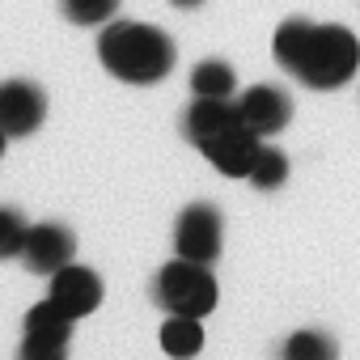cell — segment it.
Instances as JSON below:
<instances>
[{
	"label": "cell",
	"mask_w": 360,
	"mask_h": 360,
	"mask_svg": "<svg viewBox=\"0 0 360 360\" xmlns=\"http://www.w3.org/2000/svg\"><path fill=\"white\" fill-rule=\"evenodd\" d=\"M276 64L309 89H339L360 72V39L347 26H318L309 18H284L271 39Z\"/></svg>",
	"instance_id": "obj_1"
},
{
	"label": "cell",
	"mask_w": 360,
	"mask_h": 360,
	"mask_svg": "<svg viewBox=\"0 0 360 360\" xmlns=\"http://www.w3.org/2000/svg\"><path fill=\"white\" fill-rule=\"evenodd\" d=\"M98 60L102 68L123 81V85H157L174 72L178 64V47L165 30L148 26V22H106L98 34Z\"/></svg>",
	"instance_id": "obj_2"
},
{
	"label": "cell",
	"mask_w": 360,
	"mask_h": 360,
	"mask_svg": "<svg viewBox=\"0 0 360 360\" xmlns=\"http://www.w3.org/2000/svg\"><path fill=\"white\" fill-rule=\"evenodd\" d=\"M153 297L165 314H187V318H208L217 309V276L212 263H191V259H169L157 280H153Z\"/></svg>",
	"instance_id": "obj_3"
},
{
	"label": "cell",
	"mask_w": 360,
	"mask_h": 360,
	"mask_svg": "<svg viewBox=\"0 0 360 360\" xmlns=\"http://www.w3.org/2000/svg\"><path fill=\"white\" fill-rule=\"evenodd\" d=\"M225 242V217L217 204H187L178 212L174 225V255L178 259H191V263H217Z\"/></svg>",
	"instance_id": "obj_4"
},
{
	"label": "cell",
	"mask_w": 360,
	"mask_h": 360,
	"mask_svg": "<svg viewBox=\"0 0 360 360\" xmlns=\"http://www.w3.org/2000/svg\"><path fill=\"white\" fill-rule=\"evenodd\" d=\"M72 322L77 318L64 314L51 297L39 301V305H30L26 326H22V356H30V360H56V356H64L68 343H72Z\"/></svg>",
	"instance_id": "obj_5"
},
{
	"label": "cell",
	"mask_w": 360,
	"mask_h": 360,
	"mask_svg": "<svg viewBox=\"0 0 360 360\" xmlns=\"http://www.w3.org/2000/svg\"><path fill=\"white\" fill-rule=\"evenodd\" d=\"M47 119V94L34 81H0V127L9 131V140L18 136H34Z\"/></svg>",
	"instance_id": "obj_6"
},
{
	"label": "cell",
	"mask_w": 360,
	"mask_h": 360,
	"mask_svg": "<svg viewBox=\"0 0 360 360\" xmlns=\"http://www.w3.org/2000/svg\"><path fill=\"white\" fill-rule=\"evenodd\" d=\"M72 255H77L72 229L60 225V221H43V225H30V229H26V242H22V255H18V259H22L34 276H51V271H60L64 263H72Z\"/></svg>",
	"instance_id": "obj_7"
},
{
	"label": "cell",
	"mask_w": 360,
	"mask_h": 360,
	"mask_svg": "<svg viewBox=\"0 0 360 360\" xmlns=\"http://www.w3.org/2000/svg\"><path fill=\"white\" fill-rule=\"evenodd\" d=\"M102 276L94 271V267H85V263H64L60 271H51V288H47V297L64 309V314H72V318H85V314H94L98 305H102Z\"/></svg>",
	"instance_id": "obj_8"
},
{
	"label": "cell",
	"mask_w": 360,
	"mask_h": 360,
	"mask_svg": "<svg viewBox=\"0 0 360 360\" xmlns=\"http://www.w3.org/2000/svg\"><path fill=\"white\" fill-rule=\"evenodd\" d=\"M238 110H242L246 127L267 140V136H276V131L288 127V119H292V98H288L280 85H250V89L238 98Z\"/></svg>",
	"instance_id": "obj_9"
},
{
	"label": "cell",
	"mask_w": 360,
	"mask_h": 360,
	"mask_svg": "<svg viewBox=\"0 0 360 360\" xmlns=\"http://www.w3.org/2000/svg\"><path fill=\"white\" fill-rule=\"evenodd\" d=\"M259 148H263V136L259 131H250L246 123L242 127H233V131H225V136H217V140H208L200 153L225 174V178H246L250 174V165H255V157H259Z\"/></svg>",
	"instance_id": "obj_10"
},
{
	"label": "cell",
	"mask_w": 360,
	"mask_h": 360,
	"mask_svg": "<svg viewBox=\"0 0 360 360\" xmlns=\"http://www.w3.org/2000/svg\"><path fill=\"white\" fill-rule=\"evenodd\" d=\"M183 119H187V123H183L187 136H191L200 148H204L208 140H217V136H225V131H233V127L246 123L242 110H238V98H195Z\"/></svg>",
	"instance_id": "obj_11"
},
{
	"label": "cell",
	"mask_w": 360,
	"mask_h": 360,
	"mask_svg": "<svg viewBox=\"0 0 360 360\" xmlns=\"http://www.w3.org/2000/svg\"><path fill=\"white\" fill-rule=\"evenodd\" d=\"M204 318H187V314H169L161 322V352L165 356H200L204 352Z\"/></svg>",
	"instance_id": "obj_12"
},
{
	"label": "cell",
	"mask_w": 360,
	"mask_h": 360,
	"mask_svg": "<svg viewBox=\"0 0 360 360\" xmlns=\"http://www.w3.org/2000/svg\"><path fill=\"white\" fill-rule=\"evenodd\" d=\"M191 94L195 98H233L238 94V72L225 60H204L191 72Z\"/></svg>",
	"instance_id": "obj_13"
},
{
	"label": "cell",
	"mask_w": 360,
	"mask_h": 360,
	"mask_svg": "<svg viewBox=\"0 0 360 360\" xmlns=\"http://www.w3.org/2000/svg\"><path fill=\"white\" fill-rule=\"evenodd\" d=\"M284 178H288V157L280 148L263 144L259 157H255V165H250V174H246V183L259 187V191H276V187H284Z\"/></svg>",
	"instance_id": "obj_14"
},
{
	"label": "cell",
	"mask_w": 360,
	"mask_h": 360,
	"mask_svg": "<svg viewBox=\"0 0 360 360\" xmlns=\"http://www.w3.org/2000/svg\"><path fill=\"white\" fill-rule=\"evenodd\" d=\"M284 356L288 360H330L335 356V339L322 330H292L284 339Z\"/></svg>",
	"instance_id": "obj_15"
},
{
	"label": "cell",
	"mask_w": 360,
	"mask_h": 360,
	"mask_svg": "<svg viewBox=\"0 0 360 360\" xmlns=\"http://www.w3.org/2000/svg\"><path fill=\"white\" fill-rule=\"evenodd\" d=\"M60 9L72 26H106L119 13V0H60Z\"/></svg>",
	"instance_id": "obj_16"
},
{
	"label": "cell",
	"mask_w": 360,
	"mask_h": 360,
	"mask_svg": "<svg viewBox=\"0 0 360 360\" xmlns=\"http://www.w3.org/2000/svg\"><path fill=\"white\" fill-rule=\"evenodd\" d=\"M26 229H30V221H26L18 208L0 204V259H13V255H22Z\"/></svg>",
	"instance_id": "obj_17"
},
{
	"label": "cell",
	"mask_w": 360,
	"mask_h": 360,
	"mask_svg": "<svg viewBox=\"0 0 360 360\" xmlns=\"http://www.w3.org/2000/svg\"><path fill=\"white\" fill-rule=\"evenodd\" d=\"M169 5H178V9H200L204 0H169Z\"/></svg>",
	"instance_id": "obj_18"
},
{
	"label": "cell",
	"mask_w": 360,
	"mask_h": 360,
	"mask_svg": "<svg viewBox=\"0 0 360 360\" xmlns=\"http://www.w3.org/2000/svg\"><path fill=\"white\" fill-rule=\"evenodd\" d=\"M5 148H9V131L0 127V157H5Z\"/></svg>",
	"instance_id": "obj_19"
}]
</instances>
